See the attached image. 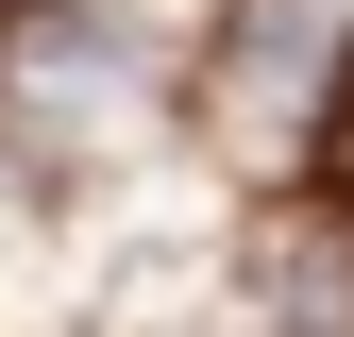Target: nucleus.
Listing matches in <instances>:
<instances>
[{"label":"nucleus","mask_w":354,"mask_h":337,"mask_svg":"<svg viewBox=\"0 0 354 337\" xmlns=\"http://www.w3.org/2000/svg\"><path fill=\"white\" fill-rule=\"evenodd\" d=\"M203 135L236 168H287L304 135H337V0H236V51L203 68Z\"/></svg>","instance_id":"f257e3e1"},{"label":"nucleus","mask_w":354,"mask_h":337,"mask_svg":"<svg viewBox=\"0 0 354 337\" xmlns=\"http://www.w3.org/2000/svg\"><path fill=\"white\" fill-rule=\"evenodd\" d=\"M253 337H354V220H287L253 253Z\"/></svg>","instance_id":"f03ea898"},{"label":"nucleus","mask_w":354,"mask_h":337,"mask_svg":"<svg viewBox=\"0 0 354 337\" xmlns=\"http://www.w3.org/2000/svg\"><path fill=\"white\" fill-rule=\"evenodd\" d=\"M219 17H236V0H68V34H84V51H118V68H203Z\"/></svg>","instance_id":"7ed1b4c3"}]
</instances>
